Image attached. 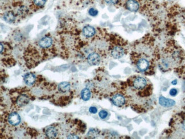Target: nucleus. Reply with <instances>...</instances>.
<instances>
[{
  "label": "nucleus",
  "mask_w": 185,
  "mask_h": 139,
  "mask_svg": "<svg viewBox=\"0 0 185 139\" xmlns=\"http://www.w3.org/2000/svg\"><path fill=\"white\" fill-rule=\"evenodd\" d=\"M129 83L132 91L140 99L147 98L152 93V87L150 82L143 77L132 78Z\"/></svg>",
  "instance_id": "nucleus-1"
},
{
  "label": "nucleus",
  "mask_w": 185,
  "mask_h": 139,
  "mask_svg": "<svg viewBox=\"0 0 185 139\" xmlns=\"http://www.w3.org/2000/svg\"><path fill=\"white\" fill-rule=\"evenodd\" d=\"M172 127L182 137H185V113H178L173 120Z\"/></svg>",
  "instance_id": "nucleus-2"
},
{
  "label": "nucleus",
  "mask_w": 185,
  "mask_h": 139,
  "mask_svg": "<svg viewBox=\"0 0 185 139\" xmlns=\"http://www.w3.org/2000/svg\"><path fill=\"white\" fill-rule=\"evenodd\" d=\"M136 66L141 72H146L150 68V62L145 58H141L136 63Z\"/></svg>",
  "instance_id": "nucleus-3"
},
{
  "label": "nucleus",
  "mask_w": 185,
  "mask_h": 139,
  "mask_svg": "<svg viewBox=\"0 0 185 139\" xmlns=\"http://www.w3.org/2000/svg\"><path fill=\"white\" fill-rule=\"evenodd\" d=\"M111 55L115 59H120L122 58L124 54L125 50L121 46L117 45L113 47L111 50Z\"/></svg>",
  "instance_id": "nucleus-4"
},
{
  "label": "nucleus",
  "mask_w": 185,
  "mask_h": 139,
  "mask_svg": "<svg viewBox=\"0 0 185 139\" xmlns=\"http://www.w3.org/2000/svg\"><path fill=\"white\" fill-rule=\"evenodd\" d=\"M30 101V98L27 94L21 93L19 94L18 97L16 99V104L18 107H22L23 106L26 105Z\"/></svg>",
  "instance_id": "nucleus-5"
},
{
  "label": "nucleus",
  "mask_w": 185,
  "mask_h": 139,
  "mask_svg": "<svg viewBox=\"0 0 185 139\" xmlns=\"http://www.w3.org/2000/svg\"><path fill=\"white\" fill-rule=\"evenodd\" d=\"M8 121L11 125L17 126L21 123V117L17 112H13L9 115Z\"/></svg>",
  "instance_id": "nucleus-6"
},
{
  "label": "nucleus",
  "mask_w": 185,
  "mask_h": 139,
  "mask_svg": "<svg viewBox=\"0 0 185 139\" xmlns=\"http://www.w3.org/2000/svg\"><path fill=\"white\" fill-rule=\"evenodd\" d=\"M112 102L113 104L117 107H122L126 102L125 97L120 93L115 95L112 98Z\"/></svg>",
  "instance_id": "nucleus-7"
},
{
  "label": "nucleus",
  "mask_w": 185,
  "mask_h": 139,
  "mask_svg": "<svg viewBox=\"0 0 185 139\" xmlns=\"http://www.w3.org/2000/svg\"><path fill=\"white\" fill-rule=\"evenodd\" d=\"M53 39L49 36H45L42 38L38 42V46L42 48L46 49L52 46Z\"/></svg>",
  "instance_id": "nucleus-8"
},
{
  "label": "nucleus",
  "mask_w": 185,
  "mask_h": 139,
  "mask_svg": "<svg viewBox=\"0 0 185 139\" xmlns=\"http://www.w3.org/2000/svg\"><path fill=\"white\" fill-rule=\"evenodd\" d=\"M88 63L91 66H96L100 63V57L99 54L96 53L90 54L87 57Z\"/></svg>",
  "instance_id": "nucleus-9"
},
{
  "label": "nucleus",
  "mask_w": 185,
  "mask_h": 139,
  "mask_svg": "<svg viewBox=\"0 0 185 139\" xmlns=\"http://www.w3.org/2000/svg\"><path fill=\"white\" fill-rule=\"evenodd\" d=\"M45 134L48 139H56L59 135V131L55 127L51 126L47 128Z\"/></svg>",
  "instance_id": "nucleus-10"
},
{
  "label": "nucleus",
  "mask_w": 185,
  "mask_h": 139,
  "mask_svg": "<svg viewBox=\"0 0 185 139\" xmlns=\"http://www.w3.org/2000/svg\"><path fill=\"white\" fill-rule=\"evenodd\" d=\"M159 103L162 107H171L176 104V102L172 99H167L162 96H161L159 98Z\"/></svg>",
  "instance_id": "nucleus-11"
},
{
  "label": "nucleus",
  "mask_w": 185,
  "mask_h": 139,
  "mask_svg": "<svg viewBox=\"0 0 185 139\" xmlns=\"http://www.w3.org/2000/svg\"><path fill=\"white\" fill-rule=\"evenodd\" d=\"M24 81L26 85L31 86L34 84L36 82V76L33 73H28L25 75L23 78Z\"/></svg>",
  "instance_id": "nucleus-12"
},
{
  "label": "nucleus",
  "mask_w": 185,
  "mask_h": 139,
  "mask_svg": "<svg viewBox=\"0 0 185 139\" xmlns=\"http://www.w3.org/2000/svg\"><path fill=\"white\" fill-rule=\"evenodd\" d=\"M58 90L61 93H65L71 91V84L69 82H61L58 86Z\"/></svg>",
  "instance_id": "nucleus-13"
},
{
  "label": "nucleus",
  "mask_w": 185,
  "mask_h": 139,
  "mask_svg": "<svg viewBox=\"0 0 185 139\" xmlns=\"http://www.w3.org/2000/svg\"><path fill=\"white\" fill-rule=\"evenodd\" d=\"M126 6L131 11H136L139 9V3L135 0H128L126 3Z\"/></svg>",
  "instance_id": "nucleus-14"
},
{
  "label": "nucleus",
  "mask_w": 185,
  "mask_h": 139,
  "mask_svg": "<svg viewBox=\"0 0 185 139\" xmlns=\"http://www.w3.org/2000/svg\"><path fill=\"white\" fill-rule=\"evenodd\" d=\"M83 33L86 37H92L95 34V30L92 26H86L83 29Z\"/></svg>",
  "instance_id": "nucleus-15"
},
{
  "label": "nucleus",
  "mask_w": 185,
  "mask_h": 139,
  "mask_svg": "<svg viewBox=\"0 0 185 139\" xmlns=\"http://www.w3.org/2000/svg\"><path fill=\"white\" fill-rule=\"evenodd\" d=\"M3 19L6 22L11 23L15 20V16L12 11H8L4 14Z\"/></svg>",
  "instance_id": "nucleus-16"
},
{
  "label": "nucleus",
  "mask_w": 185,
  "mask_h": 139,
  "mask_svg": "<svg viewBox=\"0 0 185 139\" xmlns=\"http://www.w3.org/2000/svg\"><path fill=\"white\" fill-rule=\"evenodd\" d=\"M81 98L84 101H88L91 98V91L87 88H84L81 92Z\"/></svg>",
  "instance_id": "nucleus-17"
},
{
  "label": "nucleus",
  "mask_w": 185,
  "mask_h": 139,
  "mask_svg": "<svg viewBox=\"0 0 185 139\" xmlns=\"http://www.w3.org/2000/svg\"><path fill=\"white\" fill-rule=\"evenodd\" d=\"M100 133V131L97 129H91L87 134V136L90 139L96 138Z\"/></svg>",
  "instance_id": "nucleus-18"
},
{
  "label": "nucleus",
  "mask_w": 185,
  "mask_h": 139,
  "mask_svg": "<svg viewBox=\"0 0 185 139\" xmlns=\"http://www.w3.org/2000/svg\"><path fill=\"white\" fill-rule=\"evenodd\" d=\"M34 4L38 7H42L46 3V0H33Z\"/></svg>",
  "instance_id": "nucleus-19"
},
{
  "label": "nucleus",
  "mask_w": 185,
  "mask_h": 139,
  "mask_svg": "<svg viewBox=\"0 0 185 139\" xmlns=\"http://www.w3.org/2000/svg\"><path fill=\"white\" fill-rule=\"evenodd\" d=\"M108 113L105 110H102L99 113V116L102 119H104L108 116Z\"/></svg>",
  "instance_id": "nucleus-20"
},
{
  "label": "nucleus",
  "mask_w": 185,
  "mask_h": 139,
  "mask_svg": "<svg viewBox=\"0 0 185 139\" xmlns=\"http://www.w3.org/2000/svg\"><path fill=\"white\" fill-rule=\"evenodd\" d=\"M88 13H89V14L91 15V16H96L98 14V11L95 9L91 8L89 10Z\"/></svg>",
  "instance_id": "nucleus-21"
},
{
  "label": "nucleus",
  "mask_w": 185,
  "mask_h": 139,
  "mask_svg": "<svg viewBox=\"0 0 185 139\" xmlns=\"http://www.w3.org/2000/svg\"><path fill=\"white\" fill-rule=\"evenodd\" d=\"M169 93H170V95L171 96H176V95H177V93H178V91H177V90L176 89V88H172V89L170 90Z\"/></svg>",
  "instance_id": "nucleus-22"
},
{
  "label": "nucleus",
  "mask_w": 185,
  "mask_h": 139,
  "mask_svg": "<svg viewBox=\"0 0 185 139\" xmlns=\"http://www.w3.org/2000/svg\"><path fill=\"white\" fill-rule=\"evenodd\" d=\"M89 111L91 113H96L97 112V109L95 107H91L89 108Z\"/></svg>",
  "instance_id": "nucleus-23"
},
{
  "label": "nucleus",
  "mask_w": 185,
  "mask_h": 139,
  "mask_svg": "<svg viewBox=\"0 0 185 139\" xmlns=\"http://www.w3.org/2000/svg\"><path fill=\"white\" fill-rule=\"evenodd\" d=\"M107 4H115L117 2L118 0H105Z\"/></svg>",
  "instance_id": "nucleus-24"
},
{
  "label": "nucleus",
  "mask_w": 185,
  "mask_h": 139,
  "mask_svg": "<svg viewBox=\"0 0 185 139\" xmlns=\"http://www.w3.org/2000/svg\"><path fill=\"white\" fill-rule=\"evenodd\" d=\"M68 139H79V138L76 136V135H74V134H71L70 135H69L68 137H67Z\"/></svg>",
  "instance_id": "nucleus-25"
},
{
  "label": "nucleus",
  "mask_w": 185,
  "mask_h": 139,
  "mask_svg": "<svg viewBox=\"0 0 185 139\" xmlns=\"http://www.w3.org/2000/svg\"><path fill=\"white\" fill-rule=\"evenodd\" d=\"M171 83H172L173 85H176V84H177V81H176V80L173 81L171 82Z\"/></svg>",
  "instance_id": "nucleus-26"
}]
</instances>
